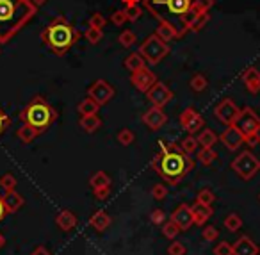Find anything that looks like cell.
I'll return each instance as SVG.
<instances>
[{
	"instance_id": "cell-20",
	"label": "cell",
	"mask_w": 260,
	"mask_h": 255,
	"mask_svg": "<svg viewBox=\"0 0 260 255\" xmlns=\"http://www.w3.org/2000/svg\"><path fill=\"white\" fill-rule=\"evenodd\" d=\"M2 198H4V205H6L8 214H15V212L20 211V209L23 207V204H25V198L20 193H16V191H8Z\"/></svg>"
},
{
	"instance_id": "cell-31",
	"label": "cell",
	"mask_w": 260,
	"mask_h": 255,
	"mask_svg": "<svg viewBox=\"0 0 260 255\" xmlns=\"http://www.w3.org/2000/svg\"><path fill=\"white\" fill-rule=\"evenodd\" d=\"M178 147H180V150L182 152H185V154H189V155H192V154H196L198 152V148H200V145H198V139H196L192 134H189L187 137H184V139L178 143Z\"/></svg>"
},
{
	"instance_id": "cell-49",
	"label": "cell",
	"mask_w": 260,
	"mask_h": 255,
	"mask_svg": "<svg viewBox=\"0 0 260 255\" xmlns=\"http://www.w3.org/2000/svg\"><path fill=\"white\" fill-rule=\"evenodd\" d=\"M9 127H11V118H9V116L0 109V137L4 136L6 130H8Z\"/></svg>"
},
{
	"instance_id": "cell-43",
	"label": "cell",
	"mask_w": 260,
	"mask_h": 255,
	"mask_svg": "<svg viewBox=\"0 0 260 255\" xmlns=\"http://www.w3.org/2000/svg\"><path fill=\"white\" fill-rule=\"evenodd\" d=\"M202 237L205 241H209V243H212V241H216L217 237H219V230H217L216 226H212V225H207L205 229H203V232H202Z\"/></svg>"
},
{
	"instance_id": "cell-48",
	"label": "cell",
	"mask_w": 260,
	"mask_h": 255,
	"mask_svg": "<svg viewBox=\"0 0 260 255\" xmlns=\"http://www.w3.org/2000/svg\"><path fill=\"white\" fill-rule=\"evenodd\" d=\"M168 255H185V246L180 241H175L168 246Z\"/></svg>"
},
{
	"instance_id": "cell-29",
	"label": "cell",
	"mask_w": 260,
	"mask_h": 255,
	"mask_svg": "<svg viewBox=\"0 0 260 255\" xmlns=\"http://www.w3.org/2000/svg\"><path fill=\"white\" fill-rule=\"evenodd\" d=\"M89 186H91V189H98V187L111 186V177H109L105 172H102V169H98V172H94L93 175H91Z\"/></svg>"
},
{
	"instance_id": "cell-26",
	"label": "cell",
	"mask_w": 260,
	"mask_h": 255,
	"mask_svg": "<svg viewBox=\"0 0 260 255\" xmlns=\"http://www.w3.org/2000/svg\"><path fill=\"white\" fill-rule=\"evenodd\" d=\"M153 34H157V36H159L162 41H166V43H170V41H173V40H177V38H178L177 31H175L171 25L162 23V22H159V27H157Z\"/></svg>"
},
{
	"instance_id": "cell-3",
	"label": "cell",
	"mask_w": 260,
	"mask_h": 255,
	"mask_svg": "<svg viewBox=\"0 0 260 255\" xmlns=\"http://www.w3.org/2000/svg\"><path fill=\"white\" fill-rule=\"evenodd\" d=\"M30 0H0V43L6 45L36 16Z\"/></svg>"
},
{
	"instance_id": "cell-44",
	"label": "cell",
	"mask_w": 260,
	"mask_h": 255,
	"mask_svg": "<svg viewBox=\"0 0 260 255\" xmlns=\"http://www.w3.org/2000/svg\"><path fill=\"white\" fill-rule=\"evenodd\" d=\"M214 255H234L232 244L228 243V241H221V243H217L216 248H214Z\"/></svg>"
},
{
	"instance_id": "cell-6",
	"label": "cell",
	"mask_w": 260,
	"mask_h": 255,
	"mask_svg": "<svg viewBox=\"0 0 260 255\" xmlns=\"http://www.w3.org/2000/svg\"><path fill=\"white\" fill-rule=\"evenodd\" d=\"M234 125L244 134V143L248 147H256L260 143V116L251 107L241 109Z\"/></svg>"
},
{
	"instance_id": "cell-47",
	"label": "cell",
	"mask_w": 260,
	"mask_h": 255,
	"mask_svg": "<svg viewBox=\"0 0 260 255\" xmlns=\"http://www.w3.org/2000/svg\"><path fill=\"white\" fill-rule=\"evenodd\" d=\"M150 221H152L153 225H162V223L166 221V212H164L162 209H153L152 214H150Z\"/></svg>"
},
{
	"instance_id": "cell-23",
	"label": "cell",
	"mask_w": 260,
	"mask_h": 255,
	"mask_svg": "<svg viewBox=\"0 0 260 255\" xmlns=\"http://www.w3.org/2000/svg\"><path fill=\"white\" fill-rule=\"evenodd\" d=\"M80 129L86 134H94L98 129L102 127V118L98 115H87V116H80L79 120Z\"/></svg>"
},
{
	"instance_id": "cell-32",
	"label": "cell",
	"mask_w": 260,
	"mask_h": 255,
	"mask_svg": "<svg viewBox=\"0 0 260 255\" xmlns=\"http://www.w3.org/2000/svg\"><path fill=\"white\" fill-rule=\"evenodd\" d=\"M189 86H191V90L194 91V93H202V91L207 90L209 82H207L205 75H202V73H194V75L191 77V80H189Z\"/></svg>"
},
{
	"instance_id": "cell-35",
	"label": "cell",
	"mask_w": 260,
	"mask_h": 255,
	"mask_svg": "<svg viewBox=\"0 0 260 255\" xmlns=\"http://www.w3.org/2000/svg\"><path fill=\"white\" fill-rule=\"evenodd\" d=\"M16 186H18V180L13 173H4L0 177V187L8 193V191H16Z\"/></svg>"
},
{
	"instance_id": "cell-14",
	"label": "cell",
	"mask_w": 260,
	"mask_h": 255,
	"mask_svg": "<svg viewBox=\"0 0 260 255\" xmlns=\"http://www.w3.org/2000/svg\"><path fill=\"white\" fill-rule=\"evenodd\" d=\"M219 141L224 145V148L230 152H237L244 145V134L237 129L235 125H228L224 132L219 136Z\"/></svg>"
},
{
	"instance_id": "cell-36",
	"label": "cell",
	"mask_w": 260,
	"mask_h": 255,
	"mask_svg": "<svg viewBox=\"0 0 260 255\" xmlns=\"http://www.w3.org/2000/svg\"><path fill=\"white\" fill-rule=\"evenodd\" d=\"M118 41H119V45H121L123 48H130L132 45L138 43V36H136V33H132V31L126 29V31H123V33L119 34Z\"/></svg>"
},
{
	"instance_id": "cell-39",
	"label": "cell",
	"mask_w": 260,
	"mask_h": 255,
	"mask_svg": "<svg viewBox=\"0 0 260 255\" xmlns=\"http://www.w3.org/2000/svg\"><path fill=\"white\" fill-rule=\"evenodd\" d=\"M196 202L212 207V204L216 202V194H214L210 189H202V191H198V194H196Z\"/></svg>"
},
{
	"instance_id": "cell-18",
	"label": "cell",
	"mask_w": 260,
	"mask_h": 255,
	"mask_svg": "<svg viewBox=\"0 0 260 255\" xmlns=\"http://www.w3.org/2000/svg\"><path fill=\"white\" fill-rule=\"evenodd\" d=\"M242 80H244L246 90L251 95H256L260 91V70L255 66H248V68L242 72Z\"/></svg>"
},
{
	"instance_id": "cell-16",
	"label": "cell",
	"mask_w": 260,
	"mask_h": 255,
	"mask_svg": "<svg viewBox=\"0 0 260 255\" xmlns=\"http://www.w3.org/2000/svg\"><path fill=\"white\" fill-rule=\"evenodd\" d=\"M170 219H173V221L177 223L178 229H180V232H185V230H189L192 225H194V218H192L191 205L180 204L177 209H175V212L171 214Z\"/></svg>"
},
{
	"instance_id": "cell-7",
	"label": "cell",
	"mask_w": 260,
	"mask_h": 255,
	"mask_svg": "<svg viewBox=\"0 0 260 255\" xmlns=\"http://www.w3.org/2000/svg\"><path fill=\"white\" fill-rule=\"evenodd\" d=\"M139 54L145 58L146 65L155 66V65H159V63L162 61L168 54H170V47H168L166 41L160 40L157 34H152V36H148L141 43V47H139Z\"/></svg>"
},
{
	"instance_id": "cell-11",
	"label": "cell",
	"mask_w": 260,
	"mask_h": 255,
	"mask_svg": "<svg viewBox=\"0 0 260 255\" xmlns=\"http://www.w3.org/2000/svg\"><path fill=\"white\" fill-rule=\"evenodd\" d=\"M239 111H241V109L235 105L234 100L224 98V100H221L219 104L216 105V109H214V116H216L223 125L228 127V125H234L235 123V120H237V116H239Z\"/></svg>"
},
{
	"instance_id": "cell-51",
	"label": "cell",
	"mask_w": 260,
	"mask_h": 255,
	"mask_svg": "<svg viewBox=\"0 0 260 255\" xmlns=\"http://www.w3.org/2000/svg\"><path fill=\"white\" fill-rule=\"evenodd\" d=\"M30 255H52L50 253V250L48 248H45V246H36L34 248V251Z\"/></svg>"
},
{
	"instance_id": "cell-17",
	"label": "cell",
	"mask_w": 260,
	"mask_h": 255,
	"mask_svg": "<svg viewBox=\"0 0 260 255\" xmlns=\"http://www.w3.org/2000/svg\"><path fill=\"white\" fill-rule=\"evenodd\" d=\"M232 250H234V255H258L260 253V246L249 236L237 237V241L232 243Z\"/></svg>"
},
{
	"instance_id": "cell-19",
	"label": "cell",
	"mask_w": 260,
	"mask_h": 255,
	"mask_svg": "<svg viewBox=\"0 0 260 255\" xmlns=\"http://www.w3.org/2000/svg\"><path fill=\"white\" fill-rule=\"evenodd\" d=\"M77 223H79L77 214L73 211H70V209H62V211H59L57 216H55V225H57L62 232L73 230L77 226Z\"/></svg>"
},
{
	"instance_id": "cell-1",
	"label": "cell",
	"mask_w": 260,
	"mask_h": 255,
	"mask_svg": "<svg viewBox=\"0 0 260 255\" xmlns=\"http://www.w3.org/2000/svg\"><path fill=\"white\" fill-rule=\"evenodd\" d=\"M145 9L155 20L171 25L177 31L178 38L189 33L185 18L192 9L209 11L214 6V0H143Z\"/></svg>"
},
{
	"instance_id": "cell-38",
	"label": "cell",
	"mask_w": 260,
	"mask_h": 255,
	"mask_svg": "<svg viewBox=\"0 0 260 255\" xmlns=\"http://www.w3.org/2000/svg\"><path fill=\"white\" fill-rule=\"evenodd\" d=\"M116 137H118V143L123 145V147H130L136 141V134L130 129H121Z\"/></svg>"
},
{
	"instance_id": "cell-15",
	"label": "cell",
	"mask_w": 260,
	"mask_h": 255,
	"mask_svg": "<svg viewBox=\"0 0 260 255\" xmlns=\"http://www.w3.org/2000/svg\"><path fill=\"white\" fill-rule=\"evenodd\" d=\"M168 122V116L164 112L162 107H157V105H152L148 111H145L143 115V123L148 127L150 130H159L166 125Z\"/></svg>"
},
{
	"instance_id": "cell-21",
	"label": "cell",
	"mask_w": 260,
	"mask_h": 255,
	"mask_svg": "<svg viewBox=\"0 0 260 255\" xmlns=\"http://www.w3.org/2000/svg\"><path fill=\"white\" fill-rule=\"evenodd\" d=\"M192 209V218H194V223L196 225H205L207 221H209L210 218H212L214 211L210 205H203V204H198V202H194V205H191Z\"/></svg>"
},
{
	"instance_id": "cell-8",
	"label": "cell",
	"mask_w": 260,
	"mask_h": 255,
	"mask_svg": "<svg viewBox=\"0 0 260 255\" xmlns=\"http://www.w3.org/2000/svg\"><path fill=\"white\" fill-rule=\"evenodd\" d=\"M232 169L237 173L239 179L251 180L260 172V159L251 150H244L232 161Z\"/></svg>"
},
{
	"instance_id": "cell-56",
	"label": "cell",
	"mask_w": 260,
	"mask_h": 255,
	"mask_svg": "<svg viewBox=\"0 0 260 255\" xmlns=\"http://www.w3.org/2000/svg\"><path fill=\"white\" fill-rule=\"evenodd\" d=\"M258 200H260V193H258Z\"/></svg>"
},
{
	"instance_id": "cell-24",
	"label": "cell",
	"mask_w": 260,
	"mask_h": 255,
	"mask_svg": "<svg viewBox=\"0 0 260 255\" xmlns=\"http://www.w3.org/2000/svg\"><path fill=\"white\" fill-rule=\"evenodd\" d=\"M196 139H198L200 148H214V145L219 141V136L210 129H202L198 132V136H196Z\"/></svg>"
},
{
	"instance_id": "cell-2",
	"label": "cell",
	"mask_w": 260,
	"mask_h": 255,
	"mask_svg": "<svg viewBox=\"0 0 260 255\" xmlns=\"http://www.w3.org/2000/svg\"><path fill=\"white\" fill-rule=\"evenodd\" d=\"M150 166L166 184L177 186L194 169V161L189 154L182 152L177 143L160 139L159 152L152 159Z\"/></svg>"
},
{
	"instance_id": "cell-41",
	"label": "cell",
	"mask_w": 260,
	"mask_h": 255,
	"mask_svg": "<svg viewBox=\"0 0 260 255\" xmlns=\"http://www.w3.org/2000/svg\"><path fill=\"white\" fill-rule=\"evenodd\" d=\"M86 40H87V43H91V45H98L102 41V38H104V31L102 29H94V27H89V29L86 31Z\"/></svg>"
},
{
	"instance_id": "cell-5",
	"label": "cell",
	"mask_w": 260,
	"mask_h": 255,
	"mask_svg": "<svg viewBox=\"0 0 260 255\" xmlns=\"http://www.w3.org/2000/svg\"><path fill=\"white\" fill-rule=\"evenodd\" d=\"M59 118V112L52 107V104L43 95H34L27 105L20 112V120L30 125L38 132V136L45 134Z\"/></svg>"
},
{
	"instance_id": "cell-52",
	"label": "cell",
	"mask_w": 260,
	"mask_h": 255,
	"mask_svg": "<svg viewBox=\"0 0 260 255\" xmlns=\"http://www.w3.org/2000/svg\"><path fill=\"white\" fill-rule=\"evenodd\" d=\"M6 214H8V211H6V205H4V198L0 196V221L6 218Z\"/></svg>"
},
{
	"instance_id": "cell-27",
	"label": "cell",
	"mask_w": 260,
	"mask_h": 255,
	"mask_svg": "<svg viewBox=\"0 0 260 255\" xmlns=\"http://www.w3.org/2000/svg\"><path fill=\"white\" fill-rule=\"evenodd\" d=\"M196 159L202 166H210L217 159V152L214 148H198Z\"/></svg>"
},
{
	"instance_id": "cell-22",
	"label": "cell",
	"mask_w": 260,
	"mask_h": 255,
	"mask_svg": "<svg viewBox=\"0 0 260 255\" xmlns=\"http://www.w3.org/2000/svg\"><path fill=\"white\" fill-rule=\"evenodd\" d=\"M111 221H112L111 216H109L105 211H94L89 218V225L93 226L94 230H98V232L107 230L109 225H111Z\"/></svg>"
},
{
	"instance_id": "cell-37",
	"label": "cell",
	"mask_w": 260,
	"mask_h": 255,
	"mask_svg": "<svg viewBox=\"0 0 260 255\" xmlns=\"http://www.w3.org/2000/svg\"><path fill=\"white\" fill-rule=\"evenodd\" d=\"M209 20H210V15H209V11H203V13H200L198 16H196V20L192 22V25L189 27V31L191 33H200V31L203 29V27L209 23Z\"/></svg>"
},
{
	"instance_id": "cell-45",
	"label": "cell",
	"mask_w": 260,
	"mask_h": 255,
	"mask_svg": "<svg viewBox=\"0 0 260 255\" xmlns=\"http://www.w3.org/2000/svg\"><path fill=\"white\" fill-rule=\"evenodd\" d=\"M152 196L153 200H164V198L168 196V187L164 186V184H155V186L152 187Z\"/></svg>"
},
{
	"instance_id": "cell-42",
	"label": "cell",
	"mask_w": 260,
	"mask_h": 255,
	"mask_svg": "<svg viewBox=\"0 0 260 255\" xmlns=\"http://www.w3.org/2000/svg\"><path fill=\"white\" fill-rule=\"evenodd\" d=\"M105 23H107V20H105V16L102 15V13H93L89 18V27H94V29H104Z\"/></svg>"
},
{
	"instance_id": "cell-30",
	"label": "cell",
	"mask_w": 260,
	"mask_h": 255,
	"mask_svg": "<svg viewBox=\"0 0 260 255\" xmlns=\"http://www.w3.org/2000/svg\"><path fill=\"white\" fill-rule=\"evenodd\" d=\"M16 136H18V139L22 141L23 145H29V143H32V141L38 137V132L30 125L23 123V125L18 129V132H16Z\"/></svg>"
},
{
	"instance_id": "cell-40",
	"label": "cell",
	"mask_w": 260,
	"mask_h": 255,
	"mask_svg": "<svg viewBox=\"0 0 260 255\" xmlns=\"http://www.w3.org/2000/svg\"><path fill=\"white\" fill-rule=\"evenodd\" d=\"M125 13H126V20H128V22H138V20L143 16V8L139 4L126 6Z\"/></svg>"
},
{
	"instance_id": "cell-10",
	"label": "cell",
	"mask_w": 260,
	"mask_h": 255,
	"mask_svg": "<svg viewBox=\"0 0 260 255\" xmlns=\"http://www.w3.org/2000/svg\"><path fill=\"white\" fill-rule=\"evenodd\" d=\"M180 127L187 134H198L202 129H205V118L196 111L194 107H187L180 115Z\"/></svg>"
},
{
	"instance_id": "cell-33",
	"label": "cell",
	"mask_w": 260,
	"mask_h": 255,
	"mask_svg": "<svg viewBox=\"0 0 260 255\" xmlns=\"http://www.w3.org/2000/svg\"><path fill=\"white\" fill-rule=\"evenodd\" d=\"M223 225H224V229L230 230V232H237V230L242 226V218L237 214V212H232V214H228L226 218H224Z\"/></svg>"
},
{
	"instance_id": "cell-34",
	"label": "cell",
	"mask_w": 260,
	"mask_h": 255,
	"mask_svg": "<svg viewBox=\"0 0 260 255\" xmlns=\"http://www.w3.org/2000/svg\"><path fill=\"white\" fill-rule=\"evenodd\" d=\"M162 234H164V237H168L170 241H173V239H177V236L180 234V229H178V225L173 221V219H170V221H164L162 225Z\"/></svg>"
},
{
	"instance_id": "cell-46",
	"label": "cell",
	"mask_w": 260,
	"mask_h": 255,
	"mask_svg": "<svg viewBox=\"0 0 260 255\" xmlns=\"http://www.w3.org/2000/svg\"><path fill=\"white\" fill-rule=\"evenodd\" d=\"M111 22L114 23V25H118V27H121L125 22H128V20H126L125 9H116V11L111 15Z\"/></svg>"
},
{
	"instance_id": "cell-55",
	"label": "cell",
	"mask_w": 260,
	"mask_h": 255,
	"mask_svg": "<svg viewBox=\"0 0 260 255\" xmlns=\"http://www.w3.org/2000/svg\"><path fill=\"white\" fill-rule=\"evenodd\" d=\"M4 244H6V237L2 236V234H0V250H2V248H4Z\"/></svg>"
},
{
	"instance_id": "cell-50",
	"label": "cell",
	"mask_w": 260,
	"mask_h": 255,
	"mask_svg": "<svg viewBox=\"0 0 260 255\" xmlns=\"http://www.w3.org/2000/svg\"><path fill=\"white\" fill-rule=\"evenodd\" d=\"M93 194L96 200H105V198L111 194V186H104V187H98V189H93Z\"/></svg>"
},
{
	"instance_id": "cell-54",
	"label": "cell",
	"mask_w": 260,
	"mask_h": 255,
	"mask_svg": "<svg viewBox=\"0 0 260 255\" xmlns=\"http://www.w3.org/2000/svg\"><path fill=\"white\" fill-rule=\"evenodd\" d=\"M30 2H32V4L36 6V8H41V6L47 4V0H30Z\"/></svg>"
},
{
	"instance_id": "cell-28",
	"label": "cell",
	"mask_w": 260,
	"mask_h": 255,
	"mask_svg": "<svg viewBox=\"0 0 260 255\" xmlns=\"http://www.w3.org/2000/svg\"><path fill=\"white\" fill-rule=\"evenodd\" d=\"M98 109H100V105L96 104V102L93 100V98H84V100H80V104L77 105V111H79L80 116H87V115H96Z\"/></svg>"
},
{
	"instance_id": "cell-25",
	"label": "cell",
	"mask_w": 260,
	"mask_h": 255,
	"mask_svg": "<svg viewBox=\"0 0 260 255\" xmlns=\"http://www.w3.org/2000/svg\"><path fill=\"white\" fill-rule=\"evenodd\" d=\"M123 65H125V68L128 70V72H138V70L145 68L146 61L139 52H130L125 58V61H123Z\"/></svg>"
},
{
	"instance_id": "cell-13",
	"label": "cell",
	"mask_w": 260,
	"mask_h": 255,
	"mask_svg": "<svg viewBox=\"0 0 260 255\" xmlns=\"http://www.w3.org/2000/svg\"><path fill=\"white\" fill-rule=\"evenodd\" d=\"M130 82H132V86H134L138 91L146 93V91H148L150 88L157 82V77L152 70L145 66V68L138 70V72H132V75H130Z\"/></svg>"
},
{
	"instance_id": "cell-12",
	"label": "cell",
	"mask_w": 260,
	"mask_h": 255,
	"mask_svg": "<svg viewBox=\"0 0 260 255\" xmlns=\"http://www.w3.org/2000/svg\"><path fill=\"white\" fill-rule=\"evenodd\" d=\"M146 98H148L152 105H157V107L164 109V105H168L171 100H173V91H171L164 82H159V80H157V82L146 91Z\"/></svg>"
},
{
	"instance_id": "cell-4",
	"label": "cell",
	"mask_w": 260,
	"mask_h": 255,
	"mask_svg": "<svg viewBox=\"0 0 260 255\" xmlns=\"http://www.w3.org/2000/svg\"><path fill=\"white\" fill-rule=\"evenodd\" d=\"M80 40V33L68 22L66 16H55L47 27L41 31V41L54 52L55 55H64Z\"/></svg>"
},
{
	"instance_id": "cell-9",
	"label": "cell",
	"mask_w": 260,
	"mask_h": 255,
	"mask_svg": "<svg viewBox=\"0 0 260 255\" xmlns=\"http://www.w3.org/2000/svg\"><path fill=\"white\" fill-rule=\"evenodd\" d=\"M87 97L93 98V100L102 107V105L109 104L111 98L114 97V88H112V84L107 82V80L98 79L89 86V90H87Z\"/></svg>"
},
{
	"instance_id": "cell-53",
	"label": "cell",
	"mask_w": 260,
	"mask_h": 255,
	"mask_svg": "<svg viewBox=\"0 0 260 255\" xmlns=\"http://www.w3.org/2000/svg\"><path fill=\"white\" fill-rule=\"evenodd\" d=\"M125 6H134V4H139V2H143V0H121Z\"/></svg>"
}]
</instances>
